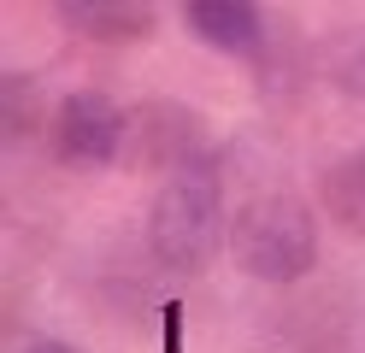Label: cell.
Returning a JSON list of instances; mask_svg holds the SVG:
<instances>
[{"instance_id": "cell-1", "label": "cell", "mask_w": 365, "mask_h": 353, "mask_svg": "<svg viewBox=\"0 0 365 353\" xmlns=\"http://www.w3.org/2000/svg\"><path fill=\"white\" fill-rule=\"evenodd\" d=\"M230 259L254 282H301L318 265V218L307 200L265 188L247 206H236L230 224Z\"/></svg>"}, {"instance_id": "cell-2", "label": "cell", "mask_w": 365, "mask_h": 353, "mask_svg": "<svg viewBox=\"0 0 365 353\" xmlns=\"http://www.w3.org/2000/svg\"><path fill=\"white\" fill-rule=\"evenodd\" d=\"M218 242H224V183H218V165L200 159L153 195L148 247L171 271H200V265H212Z\"/></svg>"}, {"instance_id": "cell-3", "label": "cell", "mask_w": 365, "mask_h": 353, "mask_svg": "<svg viewBox=\"0 0 365 353\" xmlns=\"http://www.w3.org/2000/svg\"><path fill=\"white\" fill-rule=\"evenodd\" d=\"M207 124H200L195 106L182 101H142L130 106V124H124V159L142 165V171H189L207 153Z\"/></svg>"}, {"instance_id": "cell-4", "label": "cell", "mask_w": 365, "mask_h": 353, "mask_svg": "<svg viewBox=\"0 0 365 353\" xmlns=\"http://www.w3.org/2000/svg\"><path fill=\"white\" fill-rule=\"evenodd\" d=\"M130 112L101 88H71L53 112V153L65 165H112L124 153Z\"/></svg>"}, {"instance_id": "cell-5", "label": "cell", "mask_w": 365, "mask_h": 353, "mask_svg": "<svg viewBox=\"0 0 365 353\" xmlns=\"http://www.w3.org/2000/svg\"><path fill=\"white\" fill-rule=\"evenodd\" d=\"M182 24L230 59H259V47H265V12L254 0H189Z\"/></svg>"}, {"instance_id": "cell-6", "label": "cell", "mask_w": 365, "mask_h": 353, "mask_svg": "<svg viewBox=\"0 0 365 353\" xmlns=\"http://www.w3.org/2000/svg\"><path fill=\"white\" fill-rule=\"evenodd\" d=\"M53 18L65 30H77L88 41H106V47H124V41H148L153 36V6L142 0H59Z\"/></svg>"}, {"instance_id": "cell-7", "label": "cell", "mask_w": 365, "mask_h": 353, "mask_svg": "<svg viewBox=\"0 0 365 353\" xmlns=\"http://www.w3.org/2000/svg\"><path fill=\"white\" fill-rule=\"evenodd\" d=\"M318 200H324V212L348 235H365V148L359 153H341L330 171L318 177Z\"/></svg>"}, {"instance_id": "cell-8", "label": "cell", "mask_w": 365, "mask_h": 353, "mask_svg": "<svg viewBox=\"0 0 365 353\" xmlns=\"http://www.w3.org/2000/svg\"><path fill=\"white\" fill-rule=\"evenodd\" d=\"M36 130V83L30 77H6V135L24 141Z\"/></svg>"}, {"instance_id": "cell-9", "label": "cell", "mask_w": 365, "mask_h": 353, "mask_svg": "<svg viewBox=\"0 0 365 353\" xmlns=\"http://www.w3.org/2000/svg\"><path fill=\"white\" fill-rule=\"evenodd\" d=\"M336 83L348 88L354 101H365V41H354V47H348V59L336 65Z\"/></svg>"}, {"instance_id": "cell-10", "label": "cell", "mask_w": 365, "mask_h": 353, "mask_svg": "<svg viewBox=\"0 0 365 353\" xmlns=\"http://www.w3.org/2000/svg\"><path fill=\"white\" fill-rule=\"evenodd\" d=\"M18 353H77L71 342H59V336H36V342H24Z\"/></svg>"}]
</instances>
